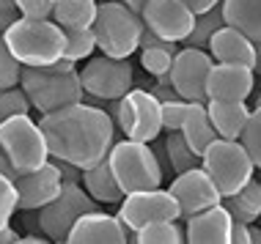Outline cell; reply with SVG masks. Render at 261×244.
Segmentation results:
<instances>
[{
  "mask_svg": "<svg viewBox=\"0 0 261 244\" xmlns=\"http://www.w3.org/2000/svg\"><path fill=\"white\" fill-rule=\"evenodd\" d=\"M215 66L209 50L201 47H181L173 58L171 66V80L173 88L179 90L181 99L187 102H209L206 94V82H209V72Z\"/></svg>",
  "mask_w": 261,
  "mask_h": 244,
  "instance_id": "cell-12",
  "label": "cell"
},
{
  "mask_svg": "<svg viewBox=\"0 0 261 244\" xmlns=\"http://www.w3.org/2000/svg\"><path fill=\"white\" fill-rule=\"evenodd\" d=\"M19 85L28 94L33 110H39L41 115L86 99V88L80 82L77 69L74 72H50L47 66H22Z\"/></svg>",
  "mask_w": 261,
  "mask_h": 244,
  "instance_id": "cell-4",
  "label": "cell"
},
{
  "mask_svg": "<svg viewBox=\"0 0 261 244\" xmlns=\"http://www.w3.org/2000/svg\"><path fill=\"white\" fill-rule=\"evenodd\" d=\"M225 25V17H223V6H212L209 11L203 14H195V25L190 30V36L181 41L185 47H201V50H209V41L217 30Z\"/></svg>",
  "mask_w": 261,
  "mask_h": 244,
  "instance_id": "cell-28",
  "label": "cell"
},
{
  "mask_svg": "<svg viewBox=\"0 0 261 244\" xmlns=\"http://www.w3.org/2000/svg\"><path fill=\"white\" fill-rule=\"evenodd\" d=\"M135 241L138 244H181L185 241V231L176 225V220H160L140 228L135 233Z\"/></svg>",
  "mask_w": 261,
  "mask_h": 244,
  "instance_id": "cell-29",
  "label": "cell"
},
{
  "mask_svg": "<svg viewBox=\"0 0 261 244\" xmlns=\"http://www.w3.org/2000/svg\"><path fill=\"white\" fill-rule=\"evenodd\" d=\"M96 47L113 58H129L140 50L143 36V17L132 11L121 0H102L94 19Z\"/></svg>",
  "mask_w": 261,
  "mask_h": 244,
  "instance_id": "cell-3",
  "label": "cell"
},
{
  "mask_svg": "<svg viewBox=\"0 0 261 244\" xmlns=\"http://www.w3.org/2000/svg\"><path fill=\"white\" fill-rule=\"evenodd\" d=\"M165 157H168V167H171L173 176L185 170H193V167L201 165V154H195L193 145L187 143V137L181 135V129L168 132L165 137Z\"/></svg>",
  "mask_w": 261,
  "mask_h": 244,
  "instance_id": "cell-27",
  "label": "cell"
},
{
  "mask_svg": "<svg viewBox=\"0 0 261 244\" xmlns=\"http://www.w3.org/2000/svg\"><path fill=\"white\" fill-rule=\"evenodd\" d=\"M41 236H44V233H41ZM41 236H19V241L17 244H44V241H50V239H41Z\"/></svg>",
  "mask_w": 261,
  "mask_h": 244,
  "instance_id": "cell-43",
  "label": "cell"
},
{
  "mask_svg": "<svg viewBox=\"0 0 261 244\" xmlns=\"http://www.w3.org/2000/svg\"><path fill=\"white\" fill-rule=\"evenodd\" d=\"M225 25L261 41V0H220Z\"/></svg>",
  "mask_w": 261,
  "mask_h": 244,
  "instance_id": "cell-24",
  "label": "cell"
},
{
  "mask_svg": "<svg viewBox=\"0 0 261 244\" xmlns=\"http://www.w3.org/2000/svg\"><path fill=\"white\" fill-rule=\"evenodd\" d=\"M108 162L126 195L138 190L162 187V178H165L157 151H151V143H143V140L124 137V140L113 143V148L108 151Z\"/></svg>",
  "mask_w": 261,
  "mask_h": 244,
  "instance_id": "cell-5",
  "label": "cell"
},
{
  "mask_svg": "<svg viewBox=\"0 0 261 244\" xmlns=\"http://www.w3.org/2000/svg\"><path fill=\"white\" fill-rule=\"evenodd\" d=\"M223 206L231 211V217L239 222H258L261 220V181L253 176L237 195L223 198Z\"/></svg>",
  "mask_w": 261,
  "mask_h": 244,
  "instance_id": "cell-26",
  "label": "cell"
},
{
  "mask_svg": "<svg viewBox=\"0 0 261 244\" xmlns=\"http://www.w3.org/2000/svg\"><path fill=\"white\" fill-rule=\"evenodd\" d=\"M96 9L99 0H55L53 17L63 30H83V27H94Z\"/></svg>",
  "mask_w": 261,
  "mask_h": 244,
  "instance_id": "cell-25",
  "label": "cell"
},
{
  "mask_svg": "<svg viewBox=\"0 0 261 244\" xmlns=\"http://www.w3.org/2000/svg\"><path fill=\"white\" fill-rule=\"evenodd\" d=\"M121 3H126L132 11H138V14H140V11H143V6H146V0H121Z\"/></svg>",
  "mask_w": 261,
  "mask_h": 244,
  "instance_id": "cell-46",
  "label": "cell"
},
{
  "mask_svg": "<svg viewBox=\"0 0 261 244\" xmlns=\"http://www.w3.org/2000/svg\"><path fill=\"white\" fill-rule=\"evenodd\" d=\"M96 50V33L94 27H83V30H66V58L72 60H88Z\"/></svg>",
  "mask_w": 261,
  "mask_h": 244,
  "instance_id": "cell-30",
  "label": "cell"
},
{
  "mask_svg": "<svg viewBox=\"0 0 261 244\" xmlns=\"http://www.w3.org/2000/svg\"><path fill=\"white\" fill-rule=\"evenodd\" d=\"M17 17H19V14H0V30H6V27H9Z\"/></svg>",
  "mask_w": 261,
  "mask_h": 244,
  "instance_id": "cell-45",
  "label": "cell"
},
{
  "mask_svg": "<svg viewBox=\"0 0 261 244\" xmlns=\"http://www.w3.org/2000/svg\"><path fill=\"white\" fill-rule=\"evenodd\" d=\"M19 192H17V184L9 178V176H3L0 173V228L3 225H9L11 217H14V211L19 208Z\"/></svg>",
  "mask_w": 261,
  "mask_h": 244,
  "instance_id": "cell-34",
  "label": "cell"
},
{
  "mask_svg": "<svg viewBox=\"0 0 261 244\" xmlns=\"http://www.w3.org/2000/svg\"><path fill=\"white\" fill-rule=\"evenodd\" d=\"M140 17H143V25L160 39L179 41V44L190 36L195 25V11L185 0H146Z\"/></svg>",
  "mask_w": 261,
  "mask_h": 244,
  "instance_id": "cell-13",
  "label": "cell"
},
{
  "mask_svg": "<svg viewBox=\"0 0 261 244\" xmlns=\"http://www.w3.org/2000/svg\"><path fill=\"white\" fill-rule=\"evenodd\" d=\"M113 121L129 140L154 143L162 132V102L146 88H129L116 102Z\"/></svg>",
  "mask_w": 261,
  "mask_h": 244,
  "instance_id": "cell-9",
  "label": "cell"
},
{
  "mask_svg": "<svg viewBox=\"0 0 261 244\" xmlns=\"http://www.w3.org/2000/svg\"><path fill=\"white\" fill-rule=\"evenodd\" d=\"M250 244H261V228L256 222H250Z\"/></svg>",
  "mask_w": 261,
  "mask_h": 244,
  "instance_id": "cell-44",
  "label": "cell"
},
{
  "mask_svg": "<svg viewBox=\"0 0 261 244\" xmlns=\"http://www.w3.org/2000/svg\"><path fill=\"white\" fill-rule=\"evenodd\" d=\"M168 190L173 192L176 200H179V208H181V217L185 220L203 211V208H209V206L223 203V195L217 190V184L212 181V176L201 165L193 167V170L179 173V176H173Z\"/></svg>",
  "mask_w": 261,
  "mask_h": 244,
  "instance_id": "cell-14",
  "label": "cell"
},
{
  "mask_svg": "<svg viewBox=\"0 0 261 244\" xmlns=\"http://www.w3.org/2000/svg\"><path fill=\"white\" fill-rule=\"evenodd\" d=\"M231 225L234 217L223 203L209 206L203 211L187 217L185 241L190 244H231Z\"/></svg>",
  "mask_w": 261,
  "mask_h": 244,
  "instance_id": "cell-18",
  "label": "cell"
},
{
  "mask_svg": "<svg viewBox=\"0 0 261 244\" xmlns=\"http://www.w3.org/2000/svg\"><path fill=\"white\" fill-rule=\"evenodd\" d=\"M181 135L187 137V143L193 145L195 154H203V151L209 148V143L215 140V137H220L215 129V124H212L206 102H190L185 124H181Z\"/></svg>",
  "mask_w": 261,
  "mask_h": 244,
  "instance_id": "cell-23",
  "label": "cell"
},
{
  "mask_svg": "<svg viewBox=\"0 0 261 244\" xmlns=\"http://www.w3.org/2000/svg\"><path fill=\"white\" fill-rule=\"evenodd\" d=\"M181 208L179 200L173 198L171 190H162V187H154V190H138L124 195V200L118 203V220L126 225V231L135 236L140 228L151 225V222L160 220H179Z\"/></svg>",
  "mask_w": 261,
  "mask_h": 244,
  "instance_id": "cell-11",
  "label": "cell"
},
{
  "mask_svg": "<svg viewBox=\"0 0 261 244\" xmlns=\"http://www.w3.org/2000/svg\"><path fill=\"white\" fill-rule=\"evenodd\" d=\"M201 167L212 176L223 198H231L256 176V162L250 159L242 140L215 137L209 148L201 154Z\"/></svg>",
  "mask_w": 261,
  "mask_h": 244,
  "instance_id": "cell-6",
  "label": "cell"
},
{
  "mask_svg": "<svg viewBox=\"0 0 261 244\" xmlns=\"http://www.w3.org/2000/svg\"><path fill=\"white\" fill-rule=\"evenodd\" d=\"M33 104L28 99V94L22 90V85H14V88H0V121L19 113H31Z\"/></svg>",
  "mask_w": 261,
  "mask_h": 244,
  "instance_id": "cell-31",
  "label": "cell"
},
{
  "mask_svg": "<svg viewBox=\"0 0 261 244\" xmlns=\"http://www.w3.org/2000/svg\"><path fill=\"white\" fill-rule=\"evenodd\" d=\"M231 244H250V225L248 222L234 220V225H231Z\"/></svg>",
  "mask_w": 261,
  "mask_h": 244,
  "instance_id": "cell-38",
  "label": "cell"
},
{
  "mask_svg": "<svg viewBox=\"0 0 261 244\" xmlns=\"http://www.w3.org/2000/svg\"><path fill=\"white\" fill-rule=\"evenodd\" d=\"M0 151L19 173H31L50 162V145L41 127L28 113L0 121Z\"/></svg>",
  "mask_w": 261,
  "mask_h": 244,
  "instance_id": "cell-7",
  "label": "cell"
},
{
  "mask_svg": "<svg viewBox=\"0 0 261 244\" xmlns=\"http://www.w3.org/2000/svg\"><path fill=\"white\" fill-rule=\"evenodd\" d=\"M55 165H58V170H61L63 181H80V178H83V170H80L77 165L63 162V159H55Z\"/></svg>",
  "mask_w": 261,
  "mask_h": 244,
  "instance_id": "cell-39",
  "label": "cell"
},
{
  "mask_svg": "<svg viewBox=\"0 0 261 244\" xmlns=\"http://www.w3.org/2000/svg\"><path fill=\"white\" fill-rule=\"evenodd\" d=\"M3 36L22 66H50L66 52V30L55 19L17 17Z\"/></svg>",
  "mask_w": 261,
  "mask_h": 244,
  "instance_id": "cell-2",
  "label": "cell"
},
{
  "mask_svg": "<svg viewBox=\"0 0 261 244\" xmlns=\"http://www.w3.org/2000/svg\"><path fill=\"white\" fill-rule=\"evenodd\" d=\"M256 85V72L250 66L239 64H220L217 60L209 72L206 94L209 99H225V102H248Z\"/></svg>",
  "mask_w": 261,
  "mask_h": 244,
  "instance_id": "cell-17",
  "label": "cell"
},
{
  "mask_svg": "<svg viewBox=\"0 0 261 244\" xmlns=\"http://www.w3.org/2000/svg\"><path fill=\"white\" fill-rule=\"evenodd\" d=\"M80 184L86 187V192L99 206H118L124 200V195H126L121 190V184H118L116 173H113L108 157H105L102 162H96L94 167H86V170H83Z\"/></svg>",
  "mask_w": 261,
  "mask_h": 244,
  "instance_id": "cell-20",
  "label": "cell"
},
{
  "mask_svg": "<svg viewBox=\"0 0 261 244\" xmlns=\"http://www.w3.org/2000/svg\"><path fill=\"white\" fill-rule=\"evenodd\" d=\"M185 3H187L195 14H203V11H209L212 6H217L220 0H185Z\"/></svg>",
  "mask_w": 261,
  "mask_h": 244,
  "instance_id": "cell-40",
  "label": "cell"
},
{
  "mask_svg": "<svg viewBox=\"0 0 261 244\" xmlns=\"http://www.w3.org/2000/svg\"><path fill=\"white\" fill-rule=\"evenodd\" d=\"M187 107L190 102L187 99H171V102H162V132H176L181 129L185 124V115H187Z\"/></svg>",
  "mask_w": 261,
  "mask_h": 244,
  "instance_id": "cell-35",
  "label": "cell"
},
{
  "mask_svg": "<svg viewBox=\"0 0 261 244\" xmlns=\"http://www.w3.org/2000/svg\"><path fill=\"white\" fill-rule=\"evenodd\" d=\"M212 124H215L217 135L228 137V140H242V132L248 127V118L253 110L248 102H225V99H209L206 102Z\"/></svg>",
  "mask_w": 261,
  "mask_h": 244,
  "instance_id": "cell-22",
  "label": "cell"
},
{
  "mask_svg": "<svg viewBox=\"0 0 261 244\" xmlns=\"http://www.w3.org/2000/svg\"><path fill=\"white\" fill-rule=\"evenodd\" d=\"M256 104H261V94H258V96H256Z\"/></svg>",
  "mask_w": 261,
  "mask_h": 244,
  "instance_id": "cell-48",
  "label": "cell"
},
{
  "mask_svg": "<svg viewBox=\"0 0 261 244\" xmlns=\"http://www.w3.org/2000/svg\"><path fill=\"white\" fill-rule=\"evenodd\" d=\"M151 94L157 96L160 102H171V99H179V90L173 88V80H171V74H160V77H154Z\"/></svg>",
  "mask_w": 261,
  "mask_h": 244,
  "instance_id": "cell-37",
  "label": "cell"
},
{
  "mask_svg": "<svg viewBox=\"0 0 261 244\" xmlns=\"http://www.w3.org/2000/svg\"><path fill=\"white\" fill-rule=\"evenodd\" d=\"M242 143L248 148L250 159L256 162V170H261V104H256V110L248 118V127L242 132Z\"/></svg>",
  "mask_w": 261,
  "mask_h": 244,
  "instance_id": "cell-33",
  "label": "cell"
},
{
  "mask_svg": "<svg viewBox=\"0 0 261 244\" xmlns=\"http://www.w3.org/2000/svg\"><path fill=\"white\" fill-rule=\"evenodd\" d=\"M55 9V0H17V11L19 17H31V19H50Z\"/></svg>",
  "mask_w": 261,
  "mask_h": 244,
  "instance_id": "cell-36",
  "label": "cell"
},
{
  "mask_svg": "<svg viewBox=\"0 0 261 244\" xmlns=\"http://www.w3.org/2000/svg\"><path fill=\"white\" fill-rule=\"evenodd\" d=\"M19 74H22V64L14 58V52L6 44V36L0 30V88H14L19 85Z\"/></svg>",
  "mask_w": 261,
  "mask_h": 244,
  "instance_id": "cell-32",
  "label": "cell"
},
{
  "mask_svg": "<svg viewBox=\"0 0 261 244\" xmlns=\"http://www.w3.org/2000/svg\"><path fill=\"white\" fill-rule=\"evenodd\" d=\"M126 241H135V236L126 231L118 214H108L99 211V208L83 214L66 239V244H126Z\"/></svg>",
  "mask_w": 261,
  "mask_h": 244,
  "instance_id": "cell-15",
  "label": "cell"
},
{
  "mask_svg": "<svg viewBox=\"0 0 261 244\" xmlns=\"http://www.w3.org/2000/svg\"><path fill=\"white\" fill-rule=\"evenodd\" d=\"M0 14H19L17 0H0Z\"/></svg>",
  "mask_w": 261,
  "mask_h": 244,
  "instance_id": "cell-42",
  "label": "cell"
},
{
  "mask_svg": "<svg viewBox=\"0 0 261 244\" xmlns=\"http://www.w3.org/2000/svg\"><path fill=\"white\" fill-rule=\"evenodd\" d=\"M176 52H179V41L160 39L157 33L143 25V36H140V66H143L146 74H151V77L171 74Z\"/></svg>",
  "mask_w": 261,
  "mask_h": 244,
  "instance_id": "cell-21",
  "label": "cell"
},
{
  "mask_svg": "<svg viewBox=\"0 0 261 244\" xmlns=\"http://www.w3.org/2000/svg\"><path fill=\"white\" fill-rule=\"evenodd\" d=\"M99 3H102V0H99Z\"/></svg>",
  "mask_w": 261,
  "mask_h": 244,
  "instance_id": "cell-49",
  "label": "cell"
},
{
  "mask_svg": "<svg viewBox=\"0 0 261 244\" xmlns=\"http://www.w3.org/2000/svg\"><path fill=\"white\" fill-rule=\"evenodd\" d=\"M209 52L220 64H239V66H250V69L256 66V41L231 25H223L212 36Z\"/></svg>",
  "mask_w": 261,
  "mask_h": 244,
  "instance_id": "cell-19",
  "label": "cell"
},
{
  "mask_svg": "<svg viewBox=\"0 0 261 244\" xmlns=\"http://www.w3.org/2000/svg\"><path fill=\"white\" fill-rule=\"evenodd\" d=\"M19 192V208L22 211H39L41 206H47L63 187V176L55 165V159L50 157V162H44L41 167L31 173H19V178L14 181Z\"/></svg>",
  "mask_w": 261,
  "mask_h": 244,
  "instance_id": "cell-16",
  "label": "cell"
},
{
  "mask_svg": "<svg viewBox=\"0 0 261 244\" xmlns=\"http://www.w3.org/2000/svg\"><path fill=\"white\" fill-rule=\"evenodd\" d=\"M11 241H19V233L14 231L11 222H9V225L0 228V244H11Z\"/></svg>",
  "mask_w": 261,
  "mask_h": 244,
  "instance_id": "cell-41",
  "label": "cell"
},
{
  "mask_svg": "<svg viewBox=\"0 0 261 244\" xmlns=\"http://www.w3.org/2000/svg\"><path fill=\"white\" fill-rule=\"evenodd\" d=\"M80 72V82L86 88V96L102 102H116L121 99L126 90L132 88L135 72H132L129 58H113V55H91L86 66L77 69Z\"/></svg>",
  "mask_w": 261,
  "mask_h": 244,
  "instance_id": "cell-10",
  "label": "cell"
},
{
  "mask_svg": "<svg viewBox=\"0 0 261 244\" xmlns=\"http://www.w3.org/2000/svg\"><path fill=\"white\" fill-rule=\"evenodd\" d=\"M50 145V157L72 162L80 170L94 167L108 157L116 143V121L99 104L74 102L44 113L39 121Z\"/></svg>",
  "mask_w": 261,
  "mask_h": 244,
  "instance_id": "cell-1",
  "label": "cell"
},
{
  "mask_svg": "<svg viewBox=\"0 0 261 244\" xmlns=\"http://www.w3.org/2000/svg\"><path fill=\"white\" fill-rule=\"evenodd\" d=\"M94 208H99V203L86 192V187L80 181H63L61 192L36 211L39 231L50 241H66L74 222L86 211H94Z\"/></svg>",
  "mask_w": 261,
  "mask_h": 244,
  "instance_id": "cell-8",
  "label": "cell"
},
{
  "mask_svg": "<svg viewBox=\"0 0 261 244\" xmlns=\"http://www.w3.org/2000/svg\"><path fill=\"white\" fill-rule=\"evenodd\" d=\"M253 72L261 74V41H256V66H253Z\"/></svg>",
  "mask_w": 261,
  "mask_h": 244,
  "instance_id": "cell-47",
  "label": "cell"
}]
</instances>
